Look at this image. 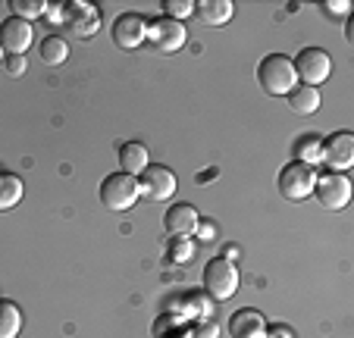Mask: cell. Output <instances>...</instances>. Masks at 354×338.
Segmentation results:
<instances>
[{"label":"cell","mask_w":354,"mask_h":338,"mask_svg":"<svg viewBox=\"0 0 354 338\" xmlns=\"http://www.w3.org/2000/svg\"><path fill=\"white\" fill-rule=\"evenodd\" d=\"M257 82L267 94L273 97H286L295 85H298V75H295V66L286 53H267L257 66Z\"/></svg>","instance_id":"1"},{"label":"cell","mask_w":354,"mask_h":338,"mask_svg":"<svg viewBox=\"0 0 354 338\" xmlns=\"http://www.w3.org/2000/svg\"><path fill=\"white\" fill-rule=\"evenodd\" d=\"M314 185H317V169L301 160H292L279 169V194L292 204L298 200H308L314 194Z\"/></svg>","instance_id":"2"},{"label":"cell","mask_w":354,"mask_h":338,"mask_svg":"<svg viewBox=\"0 0 354 338\" xmlns=\"http://www.w3.org/2000/svg\"><path fill=\"white\" fill-rule=\"evenodd\" d=\"M204 292L216 301H229L239 292V266L229 257H214L204 266Z\"/></svg>","instance_id":"3"},{"label":"cell","mask_w":354,"mask_h":338,"mask_svg":"<svg viewBox=\"0 0 354 338\" xmlns=\"http://www.w3.org/2000/svg\"><path fill=\"white\" fill-rule=\"evenodd\" d=\"M292 66H295V75H298L301 85L317 88L333 73V57H329L323 47H301V53L292 60Z\"/></svg>","instance_id":"4"},{"label":"cell","mask_w":354,"mask_h":338,"mask_svg":"<svg viewBox=\"0 0 354 338\" xmlns=\"http://www.w3.org/2000/svg\"><path fill=\"white\" fill-rule=\"evenodd\" d=\"M138 179L129 173H113L107 176V179L100 182V200H104V207L113 213H126L129 207H135V200H138Z\"/></svg>","instance_id":"5"},{"label":"cell","mask_w":354,"mask_h":338,"mask_svg":"<svg viewBox=\"0 0 354 338\" xmlns=\"http://www.w3.org/2000/svg\"><path fill=\"white\" fill-rule=\"evenodd\" d=\"M176 176L173 169H167V166H147L145 173L138 176V194L147 200H154V204H160V200H169L176 194Z\"/></svg>","instance_id":"6"},{"label":"cell","mask_w":354,"mask_h":338,"mask_svg":"<svg viewBox=\"0 0 354 338\" xmlns=\"http://www.w3.org/2000/svg\"><path fill=\"white\" fill-rule=\"evenodd\" d=\"M314 198L320 200L323 210H345L348 200H351V182H348L345 173H329L323 179H317Z\"/></svg>","instance_id":"7"},{"label":"cell","mask_w":354,"mask_h":338,"mask_svg":"<svg viewBox=\"0 0 354 338\" xmlns=\"http://www.w3.org/2000/svg\"><path fill=\"white\" fill-rule=\"evenodd\" d=\"M147 41L154 44V50L160 53H176L185 47L188 41V32L182 22L176 19H167V16H160V19H154L151 26H147Z\"/></svg>","instance_id":"8"},{"label":"cell","mask_w":354,"mask_h":338,"mask_svg":"<svg viewBox=\"0 0 354 338\" xmlns=\"http://www.w3.org/2000/svg\"><path fill=\"white\" fill-rule=\"evenodd\" d=\"M110 38L120 50H135L147 41V22L145 16L138 13H122L113 19V28H110Z\"/></svg>","instance_id":"9"},{"label":"cell","mask_w":354,"mask_h":338,"mask_svg":"<svg viewBox=\"0 0 354 338\" xmlns=\"http://www.w3.org/2000/svg\"><path fill=\"white\" fill-rule=\"evenodd\" d=\"M335 173H345L354 166V135L351 132H333L323 141V157Z\"/></svg>","instance_id":"10"},{"label":"cell","mask_w":354,"mask_h":338,"mask_svg":"<svg viewBox=\"0 0 354 338\" xmlns=\"http://www.w3.org/2000/svg\"><path fill=\"white\" fill-rule=\"evenodd\" d=\"M60 22L79 38H91L100 26V16L91 3H63V16Z\"/></svg>","instance_id":"11"},{"label":"cell","mask_w":354,"mask_h":338,"mask_svg":"<svg viewBox=\"0 0 354 338\" xmlns=\"http://www.w3.org/2000/svg\"><path fill=\"white\" fill-rule=\"evenodd\" d=\"M32 38H35L32 22L16 19V16L0 22V47L7 53H13V57H22V53L32 47Z\"/></svg>","instance_id":"12"},{"label":"cell","mask_w":354,"mask_h":338,"mask_svg":"<svg viewBox=\"0 0 354 338\" xmlns=\"http://www.w3.org/2000/svg\"><path fill=\"white\" fill-rule=\"evenodd\" d=\"M229 335L232 338H267V319L254 307H241L229 317Z\"/></svg>","instance_id":"13"},{"label":"cell","mask_w":354,"mask_h":338,"mask_svg":"<svg viewBox=\"0 0 354 338\" xmlns=\"http://www.w3.org/2000/svg\"><path fill=\"white\" fill-rule=\"evenodd\" d=\"M163 229L176 238H185V235H194L201 229V216L192 204H173L163 213Z\"/></svg>","instance_id":"14"},{"label":"cell","mask_w":354,"mask_h":338,"mask_svg":"<svg viewBox=\"0 0 354 338\" xmlns=\"http://www.w3.org/2000/svg\"><path fill=\"white\" fill-rule=\"evenodd\" d=\"M194 10H198V16H201L204 26H214V28L226 26L235 13L232 0H201V3H194Z\"/></svg>","instance_id":"15"},{"label":"cell","mask_w":354,"mask_h":338,"mask_svg":"<svg viewBox=\"0 0 354 338\" xmlns=\"http://www.w3.org/2000/svg\"><path fill=\"white\" fill-rule=\"evenodd\" d=\"M147 147L145 144H138V141H126V144L120 147V173H129V176H135L138 179L141 173L147 169Z\"/></svg>","instance_id":"16"},{"label":"cell","mask_w":354,"mask_h":338,"mask_svg":"<svg viewBox=\"0 0 354 338\" xmlns=\"http://www.w3.org/2000/svg\"><path fill=\"white\" fill-rule=\"evenodd\" d=\"M288 100V110L298 113V116H314L320 110V91L317 88H308V85H295L292 91L286 94Z\"/></svg>","instance_id":"17"},{"label":"cell","mask_w":354,"mask_h":338,"mask_svg":"<svg viewBox=\"0 0 354 338\" xmlns=\"http://www.w3.org/2000/svg\"><path fill=\"white\" fill-rule=\"evenodd\" d=\"M22 329V313L13 301H0V338H16Z\"/></svg>","instance_id":"18"},{"label":"cell","mask_w":354,"mask_h":338,"mask_svg":"<svg viewBox=\"0 0 354 338\" xmlns=\"http://www.w3.org/2000/svg\"><path fill=\"white\" fill-rule=\"evenodd\" d=\"M69 57V44L63 38H57V35H50V38L41 41V60L47 63V66H63Z\"/></svg>","instance_id":"19"},{"label":"cell","mask_w":354,"mask_h":338,"mask_svg":"<svg viewBox=\"0 0 354 338\" xmlns=\"http://www.w3.org/2000/svg\"><path fill=\"white\" fill-rule=\"evenodd\" d=\"M22 200V179L19 176L3 173L0 176V210H10Z\"/></svg>","instance_id":"20"},{"label":"cell","mask_w":354,"mask_h":338,"mask_svg":"<svg viewBox=\"0 0 354 338\" xmlns=\"http://www.w3.org/2000/svg\"><path fill=\"white\" fill-rule=\"evenodd\" d=\"M154 338H192V329L179 317H160L154 323Z\"/></svg>","instance_id":"21"},{"label":"cell","mask_w":354,"mask_h":338,"mask_svg":"<svg viewBox=\"0 0 354 338\" xmlns=\"http://www.w3.org/2000/svg\"><path fill=\"white\" fill-rule=\"evenodd\" d=\"M295 153H298V160L301 163H320V157H323V141H320V135H301V141L295 144Z\"/></svg>","instance_id":"22"},{"label":"cell","mask_w":354,"mask_h":338,"mask_svg":"<svg viewBox=\"0 0 354 338\" xmlns=\"http://www.w3.org/2000/svg\"><path fill=\"white\" fill-rule=\"evenodd\" d=\"M10 10L16 13V19L32 22V19H38V16L47 13V3L44 0H10Z\"/></svg>","instance_id":"23"},{"label":"cell","mask_w":354,"mask_h":338,"mask_svg":"<svg viewBox=\"0 0 354 338\" xmlns=\"http://www.w3.org/2000/svg\"><path fill=\"white\" fill-rule=\"evenodd\" d=\"M163 13H167V19L182 22L185 16L194 13V3L192 0H163Z\"/></svg>","instance_id":"24"},{"label":"cell","mask_w":354,"mask_h":338,"mask_svg":"<svg viewBox=\"0 0 354 338\" xmlns=\"http://www.w3.org/2000/svg\"><path fill=\"white\" fill-rule=\"evenodd\" d=\"M3 63H7V73L16 75V79L26 73V57H13V53H10V60H3Z\"/></svg>","instance_id":"25"},{"label":"cell","mask_w":354,"mask_h":338,"mask_svg":"<svg viewBox=\"0 0 354 338\" xmlns=\"http://www.w3.org/2000/svg\"><path fill=\"white\" fill-rule=\"evenodd\" d=\"M323 10H326V13H335V16H345L348 10H351V3H348V0H333V3H323Z\"/></svg>","instance_id":"26"},{"label":"cell","mask_w":354,"mask_h":338,"mask_svg":"<svg viewBox=\"0 0 354 338\" xmlns=\"http://www.w3.org/2000/svg\"><path fill=\"white\" fill-rule=\"evenodd\" d=\"M192 338H216V326H214V323L198 326V329L192 332Z\"/></svg>","instance_id":"27"},{"label":"cell","mask_w":354,"mask_h":338,"mask_svg":"<svg viewBox=\"0 0 354 338\" xmlns=\"http://www.w3.org/2000/svg\"><path fill=\"white\" fill-rule=\"evenodd\" d=\"M270 338H292V329H286V326H273V329H270Z\"/></svg>","instance_id":"28"},{"label":"cell","mask_w":354,"mask_h":338,"mask_svg":"<svg viewBox=\"0 0 354 338\" xmlns=\"http://www.w3.org/2000/svg\"><path fill=\"white\" fill-rule=\"evenodd\" d=\"M0 63H3V47H0Z\"/></svg>","instance_id":"29"}]
</instances>
